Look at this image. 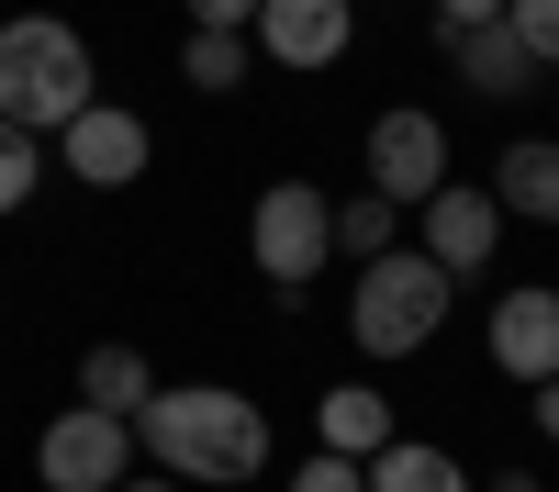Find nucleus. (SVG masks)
I'll return each mask as SVG.
<instances>
[{
  "label": "nucleus",
  "mask_w": 559,
  "mask_h": 492,
  "mask_svg": "<svg viewBox=\"0 0 559 492\" xmlns=\"http://www.w3.org/2000/svg\"><path fill=\"white\" fill-rule=\"evenodd\" d=\"M134 436L157 447L168 481H258L269 470V415L247 392H224V381H157Z\"/></svg>",
  "instance_id": "nucleus-1"
},
{
  "label": "nucleus",
  "mask_w": 559,
  "mask_h": 492,
  "mask_svg": "<svg viewBox=\"0 0 559 492\" xmlns=\"http://www.w3.org/2000/svg\"><path fill=\"white\" fill-rule=\"evenodd\" d=\"M90 101H102V68H90V34L79 23H57V12L0 23V123H23L45 146V134H68Z\"/></svg>",
  "instance_id": "nucleus-2"
},
{
  "label": "nucleus",
  "mask_w": 559,
  "mask_h": 492,
  "mask_svg": "<svg viewBox=\"0 0 559 492\" xmlns=\"http://www.w3.org/2000/svg\"><path fill=\"white\" fill-rule=\"evenodd\" d=\"M448 302H459L448 268H437L426 247H392V257H369V268H358L347 336H358V358H414V347H437Z\"/></svg>",
  "instance_id": "nucleus-3"
},
{
  "label": "nucleus",
  "mask_w": 559,
  "mask_h": 492,
  "mask_svg": "<svg viewBox=\"0 0 559 492\" xmlns=\"http://www.w3.org/2000/svg\"><path fill=\"white\" fill-rule=\"evenodd\" d=\"M247 257L269 291H302L336 268V202L313 191V179H269V191L247 202Z\"/></svg>",
  "instance_id": "nucleus-4"
},
{
  "label": "nucleus",
  "mask_w": 559,
  "mask_h": 492,
  "mask_svg": "<svg viewBox=\"0 0 559 492\" xmlns=\"http://www.w3.org/2000/svg\"><path fill=\"white\" fill-rule=\"evenodd\" d=\"M448 179H459V168H448V123H437V112H414V101H403V112L369 123V191H381L392 213L437 202Z\"/></svg>",
  "instance_id": "nucleus-5"
},
{
  "label": "nucleus",
  "mask_w": 559,
  "mask_h": 492,
  "mask_svg": "<svg viewBox=\"0 0 559 492\" xmlns=\"http://www.w3.org/2000/svg\"><path fill=\"white\" fill-rule=\"evenodd\" d=\"M123 470H134V425L90 415V403H68V415L34 436V481L45 492H112Z\"/></svg>",
  "instance_id": "nucleus-6"
},
{
  "label": "nucleus",
  "mask_w": 559,
  "mask_h": 492,
  "mask_svg": "<svg viewBox=\"0 0 559 492\" xmlns=\"http://www.w3.org/2000/svg\"><path fill=\"white\" fill-rule=\"evenodd\" d=\"M57 157H68V179H79V191H134V179H146V157H157V134H146V112L90 101V112L57 134Z\"/></svg>",
  "instance_id": "nucleus-7"
},
{
  "label": "nucleus",
  "mask_w": 559,
  "mask_h": 492,
  "mask_svg": "<svg viewBox=\"0 0 559 492\" xmlns=\"http://www.w3.org/2000/svg\"><path fill=\"white\" fill-rule=\"evenodd\" d=\"M481 347H492L503 381H559V291H548V280H515V291L492 302Z\"/></svg>",
  "instance_id": "nucleus-8"
},
{
  "label": "nucleus",
  "mask_w": 559,
  "mask_h": 492,
  "mask_svg": "<svg viewBox=\"0 0 559 492\" xmlns=\"http://www.w3.org/2000/svg\"><path fill=\"white\" fill-rule=\"evenodd\" d=\"M414 213H426V257L448 268V280H481V268H492L503 213H492L481 179H448V191H437V202H414Z\"/></svg>",
  "instance_id": "nucleus-9"
},
{
  "label": "nucleus",
  "mask_w": 559,
  "mask_h": 492,
  "mask_svg": "<svg viewBox=\"0 0 559 492\" xmlns=\"http://www.w3.org/2000/svg\"><path fill=\"white\" fill-rule=\"evenodd\" d=\"M247 45H269L280 68H336L358 45V12H347V0H258Z\"/></svg>",
  "instance_id": "nucleus-10"
},
{
  "label": "nucleus",
  "mask_w": 559,
  "mask_h": 492,
  "mask_svg": "<svg viewBox=\"0 0 559 492\" xmlns=\"http://www.w3.org/2000/svg\"><path fill=\"white\" fill-rule=\"evenodd\" d=\"M481 191H492V213L548 224V236H559V134H515V146H503V168L481 179Z\"/></svg>",
  "instance_id": "nucleus-11"
},
{
  "label": "nucleus",
  "mask_w": 559,
  "mask_h": 492,
  "mask_svg": "<svg viewBox=\"0 0 559 492\" xmlns=\"http://www.w3.org/2000/svg\"><path fill=\"white\" fill-rule=\"evenodd\" d=\"M313 436H324V459H381V447L403 436V425H392V392H369V381L313 392Z\"/></svg>",
  "instance_id": "nucleus-12"
},
{
  "label": "nucleus",
  "mask_w": 559,
  "mask_h": 492,
  "mask_svg": "<svg viewBox=\"0 0 559 492\" xmlns=\"http://www.w3.org/2000/svg\"><path fill=\"white\" fill-rule=\"evenodd\" d=\"M448 57H459V79H471L481 101H526V89H537V57H526V45L503 34V23H481V34H448Z\"/></svg>",
  "instance_id": "nucleus-13"
},
{
  "label": "nucleus",
  "mask_w": 559,
  "mask_h": 492,
  "mask_svg": "<svg viewBox=\"0 0 559 492\" xmlns=\"http://www.w3.org/2000/svg\"><path fill=\"white\" fill-rule=\"evenodd\" d=\"M358 481H369V492H481V481L459 470L437 436H392L381 459H358Z\"/></svg>",
  "instance_id": "nucleus-14"
},
{
  "label": "nucleus",
  "mask_w": 559,
  "mask_h": 492,
  "mask_svg": "<svg viewBox=\"0 0 559 492\" xmlns=\"http://www.w3.org/2000/svg\"><path fill=\"white\" fill-rule=\"evenodd\" d=\"M146 392H157V370H146V358H134L123 336L79 358V403H90V415H112V425H134V415H146Z\"/></svg>",
  "instance_id": "nucleus-15"
},
{
  "label": "nucleus",
  "mask_w": 559,
  "mask_h": 492,
  "mask_svg": "<svg viewBox=\"0 0 559 492\" xmlns=\"http://www.w3.org/2000/svg\"><path fill=\"white\" fill-rule=\"evenodd\" d=\"M392 247H403V213H392L381 191L336 202V257H358V268H369V257H392Z\"/></svg>",
  "instance_id": "nucleus-16"
},
{
  "label": "nucleus",
  "mask_w": 559,
  "mask_h": 492,
  "mask_svg": "<svg viewBox=\"0 0 559 492\" xmlns=\"http://www.w3.org/2000/svg\"><path fill=\"white\" fill-rule=\"evenodd\" d=\"M179 79H191V89H236L247 79V34H191V45H179Z\"/></svg>",
  "instance_id": "nucleus-17"
},
{
  "label": "nucleus",
  "mask_w": 559,
  "mask_h": 492,
  "mask_svg": "<svg viewBox=\"0 0 559 492\" xmlns=\"http://www.w3.org/2000/svg\"><path fill=\"white\" fill-rule=\"evenodd\" d=\"M503 34L537 57V79H559V0H503Z\"/></svg>",
  "instance_id": "nucleus-18"
},
{
  "label": "nucleus",
  "mask_w": 559,
  "mask_h": 492,
  "mask_svg": "<svg viewBox=\"0 0 559 492\" xmlns=\"http://www.w3.org/2000/svg\"><path fill=\"white\" fill-rule=\"evenodd\" d=\"M34 179H45V146H34L23 123H0V213H23V202H34Z\"/></svg>",
  "instance_id": "nucleus-19"
},
{
  "label": "nucleus",
  "mask_w": 559,
  "mask_h": 492,
  "mask_svg": "<svg viewBox=\"0 0 559 492\" xmlns=\"http://www.w3.org/2000/svg\"><path fill=\"white\" fill-rule=\"evenodd\" d=\"M292 492H369V481H358V459H324V447H313V459L292 470Z\"/></svg>",
  "instance_id": "nucleus-20"
},
{
  "label": "nucleus",
  "mask_w": 559,
  "mask_h": 492,
  "mask_svg": "<svg viewBox=\"0 0 559 492\" xmlns=\"http://www.w3.org/2000/svg\"><path fill=\"white\" fill-rule=\"evenodd\" d=\"M179 12H191V34H247L258 0H179Z\"/></svg>",
  "instance_id": "nucleus-21"
},
{
  "label": "nucleus",
  "mask_w": 559,
  "mask_h": 492,
  "mask_svg": "<svg viewBox=\"0 0 559 492\" xmlns=\"http://www.w3.org/2000/svg\"><path fill=\"white\" fill-rule=\"evenodd\" d=\"M426 12H437L448 34H481V23H503V0H426Z\"/></svg>",
  "instance_id": "nucleus-22"
},
{
  "label": "nucleus",
  "mask_w": 559,
  "mask_h": 492,
  "mask_svg": "<svg viewBox=\"0 0 559 492\" xmlns=\"http://www.w3.org/2000/svg\"><path fill=\"white\" fill-rule=\"evenodd\" d=\"M537 436L559 447V381H537Z\"/></svg>",
  "instance_id": "nucleus-23"
},
{
  "label": "nucleus",
  "mask_w": 559,
  "mask_h": 492,
  "mask_svg": "<svg viewBox=\"0 0 559 492\" xmlns=\"http://www.w3.org/2000/svg\"><path fill=\"white\" fill-rule=\"evenodd\" d=\"M481 492H548V481H537V470H492Z\"/></svg>",
  "instance_id": "nucleus-24"
},
{
  "label": "nucleus",
  "mask_w": 559,
  "mask_h": 492,
  "mask_svg": "<svg viewBox=\"0 0 559 492\" xmlns=\"http://www.w3.org/2000/svg\"><path fill=\"white\" fill-rule=\"evenodd\" d=\"M112 492H179V481H134V470H123V481H112Z\"/></svg>",
  "instance_id": "nucleus-25"
}]
</instances>
